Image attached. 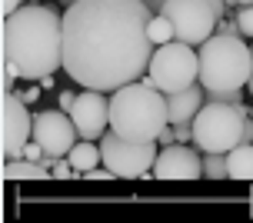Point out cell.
<instances>
[{"label":"cell","instance_id":"cell-27","mask_svg":"<svg viewBox=\"0 0 253 223\" xmlns=\"http://www.w3.org/2000/svg\"><path fill=\"white\" fill-rule=\"evenodd\" d=\"M60 3H63V7H74V3H77V0H60Z\"/></svg>","mask_w":253,"mask_h":223},{"label":"cell","instance_id":"cell-17","mask_svg":"<svg viewBox=\"0 0 253 223\" xmlns=\"http://www.w3.org/2000/svg\"><path fill=\"white\" fill-rule=\"evenodd\" d=\"M147 34H150L153 47H160V44H170V40H177V34H173V24H170V17H167V13H153L150 24H147Z\"/></svg>","mask_w":253,"mask_h":223},{"label":"cell","instance_id":"cell-28","mask_svg":"<svg viewBox=\"0 0 253 223\" xmlns=\"http://www.w3.org/2000/svg\"><path fill=\"white\" fill-rule=\"evenodd\" d=\"M253 50V47H250ZM247 87H250V93H253V74H250V84H247Z\"/></svg>","mask_w":253,"mask_h":223},{"label":"cell","instance_id":"cell-4","mask_svg":"<svg viewBox=\"0 0 253 223\" xmlns=\"http://www.w3.org/2000/svg\"><path fill=\"white\" fill-rule=\"evenodd\" d=\"M200 53V84L207 93L243 90L253 74V50L237 34H213L197 47Z\"/></svg>","mask_w":253,"mask_h":223},{"label":"cell","instance_id":"cell-26","mask_svg":"<svg viewBox=\"0 0 253 223\" xmlns=\"http://www.w3.org/2000/svg\"><path fill=\"white\" fill-rule=\"evenodd\" d=\"M143 3H147V7H150L153 13H160V10L167 7V3H170V0H143Z\"/></svg>","mask_w":253,"mask_h":223},{"label":"cell","instance_id":"cell-24","mask_svg":"<svg viewBox=\"0 0 253 223\" xmlns=\"http://www.w3.org/2000/svg\"><path fill=\"white\" fill-rule=\"evenodd\" d=\"M243 143H253V117H247V127H243Z\"/></svg>","mask_w":253,"mask_h":223},{"label":"cell","instance_id":"cell-18","mask_svg":"<svg viewBox=\"0 0 253 223\" xmlns=\"http://www.w3.org/2000/svg\"><path fill=\"white\" fill-rule=\"evenodd\" d=\"M203 177H210V180L230 177V170H227V153H203Z\"/></svg>","mask_w":253,"mask_h":223},{"label":"cell","instance_id":"cell-10","mask_svg":"<svg viewBox=\"0 0 253 223\" xmlns=\"http://www.w3.org/2000/svg\"><path fill=\"white\" fill-rule=\"evenodd\" d=\"M34 140V113L20 93H3V160L24 157V147Z\"/></svg>","mask_w":253,"mask_h":223},{"label":"cell","instance_id":"cell-2","mask_svg":"<svg viewBox=\"0 0 253 223\" xmlns=\"http://www.w3.org/2000/svg\"><path fill=\"white\" fill-rule=\"evenodd\" d=\"M3 63L20 80H40L63 67V13L43 3H20L3 17Z\"/></svg>","mask_w":253,"mask_h":223},{"label":"cell","instance_id":"cell-3","mask_svg":"<svg viewBox=\"0 0 253 223\" xmlns=\"http://www.w3.org/2000/svg\"><path fill=\"white\" fill-rule=\"evenodd\" d=\"M167 124H170L167 93L157 84H150L147 77L114 90V97H110V127L120 136L157 140Z\"/></svg>","mask_w":253,"mask_h":223},{"label":"cell","instance_id":"cell-15","mask_svg":"<svg viewBox=\"0 0 253 223\" xmlns=\"http://www.w3.org/2000/svg\"><path fill=\"white\" fill-rule=\"evenodd\" d=\"M67 160L74 163L77 174H87V170H93V167L103 160L100 143H93V140H84V136H80V143H74V150L67 153Z\"/></svg>","mask_w":253,"mask_h":223},{"label":"cell","instance_id":"cell-29","mask_svg":"<svg viewBox=\"0 0 253 223\" xmlns=\"http://www.w3.org/2000/svg\"><path fill=\"white\" fill-rule=\"evenodd\" d=\"M237 3H240V7H247V3H253V0H237Z\"/></svg>","mask_w":253,"mask_h":223},{"label":"cell","instance_id":"cell-22","mask_svg":"<svg viewBox=\"0 0 253 223\" xmlns=\"http://www.w3.org/2000/svg\"><path fill=\"white\" fill-rule=\"evenodd\" d=\"M24 157H27V160H43V157H47V153H43V147H40V143H37V140H30V143H27V147H24Z\"/></svg>","mask_w":253,"mask_h":223},{"label":"cell","instance_id":"cell-5","mask_svg":"<svg viewBox=\"0 0 253 223\" xmlns=\"http://www.w3.org/2000/svg\"><path fill=\"white\" fill-rule=\"evenodd\" d=\"M247 117L250 113L243 103L207 100L193 117V147H200L203 153H230L237 143H243Z\"/></svg>","mask_w":253,"mask_h":223},{"label":"cell","instance_id":"cell-19","mask_svg":"<svg viewBox=\"0 0 253 223\" xmlns=\"http://www.w3.org/2000/svg\"><path fill=\"white\" fill-rule=\"evenodd\" d=\"M237 17V24H240V34L247 40H253V3H247V7H240V10L233 13Z\"/></svg>","mask_w":253,"mask_h":223},{"label":"cell","instance_id":"cell-8","mask_svg":"<svg viewBox=\"0 0 253 223\" xmlns=\"http://www.w3.org/2000/svg\"><path fill=\"white\" fill-rule=\"evenodd\" d=\"M100 153L117 177H150L157 163V140H130L110 127L100 140Z\"/></svg>","mask_w":253,"mask_h":223},{"label":"cell","instance_id":"cell-21","mask_svg":"<svg viewBox=\"0 0 253 223\" xmlns=\"http://www.w3.org/2000/svg\"><path fill=\"white\" fill-rule=\"evenodd\" d=\"M216 34H237V37H243L240 34V24H237V17H223V20H220V24H216Z\"/></svg>","mask_w":253,"mask_h":223},{"label":"cell","instance_id":"cell-23","mask_svg":"<svg viewBox=\"0 0 253 223\" xmlns=\"http://www.w3.org/2000/svg\"><path fill=\"white\" fill-rule=\"evenodd\" d=\"M74 103H77V93H74V90H60V110L70 113V107H74Z\"/></svg>","mask_w":253,"mask_h":223},{"label":"cell","instance_id":"cell-16","mask_svg":"<svg viewBox=\"0 0 253 223\" xmlns=\"http://www.w3.org/2000/svg\"><path fill=\"white\" fill-rule=\"evenodd\" d=\"M227 170L233 180H253V143H237L227 153Z\"/></svg>","mask_w":253,"mask_h":223},{"label":"cell","instance_id":"cell-11","mask_svg":"<svg viewBox=\"0 0 253 223\" xmlns=\"http://www.w3.org/2000/svg\"><path fill=\"white\" fill-rule=\"evenodd\" d=\"M74 127L84 140H97L110 130V97L107 90H90L84 87V93H77V103L70 107Z\"/></svg>","mask_w":253,"mask_h":223},{"label":"cell","instance_id":"cell-25","mask_svg":"<svg viewBox=\"0 0 253 223\" xmlns=\"http://www.w3.org/2000/svg\"><path fill=\"white\" fill-rule=\"evenodd\" d=\"M20 3H24V0H3V3H0V7H3V17H7V13H13Z\"/></svg>","mask_w":253,"mask_h":223},{"label":"cell","instance_id":"cell-6","mask_svg":"<svg viewBox=\"0 0 253 223\" xmlns=\"http://www.w3.org/2000/svg\"><path fill=\"white\" fill-rule=\"evenodd\" d=\"M147 80L157 84L164 93H173V90L190 87V84L200 80V53H197L193 44H187V40L160 44V47L153 50V57H150Z\"/></svg>","mask_w":253,"mask_h":223},{"label":"cell","instance_id":"cell-13","mask_svg":"<svg viewBox=\"0 0 253 223\" xmlns=\"http://www.w3.org/2000/svg\"><path fill=\"white\" fill-rule=\"evenodd\" d=\"M207 103V87L200 80L190 84L183 90L167 93V110H170V124H193V117L200 113V107Z\"/></svg>","mask_w":253,"mask_h":223},{"label":"cell","instance_id":"cell-1","mask_svg":"<svg viewBox=\"0 0 253 223\" xmlns=\"http://www.w3.org/2000/svg\"><path fill=\"white\" fill-rule=\"evenodd\" d=\"M150 17L143 0H77L63 13V74L107 93L143 80L157 50Z\"/></svg>","mask_w":253,"mask_h":223},{"label":"cell","instance_id":"cell-20","mask_svg":"<svg viewBox=\"0 0 253 223\" xmlns=\"http://www.w3.org/2000/svg\"><path fill=\"white\" fill-rule=\"evenodd\" d=\"M50 174L57 177V180H67V177H77V170H74V163L67 160V157H60V160H53Z\"/></svg>","mask_w":253,"mask_h":223},{"label":"cell","instance_id":"cell-9","mask_svg":"<svg viewBox=\"0 0 253 223\" xmlns=\"http://www.w3.org/2000/svg\"><path fill=\"white\" fill-rule=\"evenodd\" d=\"M77 127H74V117L67 110H37L34 113V140H37L40 147H43V160L47 167H53V160H60V157H67L70 150H74L77 143Z\"/></svg>","mask_w":253,"mask_h":223},{"label":"cell","instance_id":"cell-12","mask_svg":"<svg viewBox=\"0 0 253 223\" xmlns=\"http://www.w3.org/2000/svg\"><path fill=\"white\" fill-rule=\"evenodd\" d=\"M160 180H197L203 177V160L197 150H190L187 143H170L157 153V163H153V174Z\"/></svg>","mask_w":253,"mask_h":223},{"label":"cell","instance_id":"cell-14","mask_svg":"<svg viewBox=\"0 0 253 223\" xmlns=\"http://www.w3.org/2000/svg\"><path fill=\"white\" fill-rule=\"evenodd\" d=\"M3 177L7 180H40V177H53L47 163L27 160V157H13V160L3 163Z\"/></svg>","mask_w":253,"mask_h":223},{"label":"cell","instance_id":"cell-7","mask_svg":"<svg viewBox=\"0 0 253 223\" xmlns=\"http://www.w3.org/2000/svg\"><path fill=\"white\" fill-rule=\"evenodd\" d=\"M160 13L170 17L177 40L200 47L207 37H213L216 24L227 17V3L223 0H170Z\"/></svg>","mask_w":253,"mask_h":223}]
</instances>
